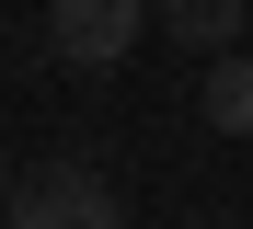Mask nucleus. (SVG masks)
<instances>
[{"label": "nucleus", "instance_id": "1", "mask_svg": "<svg viewBox=\"0 0 253 229\" xmlns=\"http://www.w3.org/2000/svg\"><path fill=\"white\" fill-rule=\"evenodd\" d=\"M0 218H23V229H69V218H92V229H115V218H126V195L104 183V161L58 149V161H12V183H0Z\"/></svg>", "mask_w": 253, "mask_h": 229}, {"label": "nucleus", "instance_id": "2", "mask_svg": "<svg viewBox=\"0 0 253 229\" xmlns=\"http://www.w3.org/2000/svg\"><path fill=\"white\" fill-rule=\"evenodd\" d=\"M138 23H150V0H46V58L104 80L126 46H138Z\"/></svg>", "mask_w": 253, "mask_h": 229}, {"label": "nucleus", "instance_id": "3", "mask_svg": "<svg viewBox=\"0 0 253 229\" xmlns=\"http://www.w3.org/2000/svg\"><path fill=\"white\" fill-rule=\"evenodd\" d=\"M161 34L184 46V58H219V46H242V0H150Z\"/></svg>", "mask_w": 253, "mask_h": 229}, {"label": "nucleus", "instance_id": "4", "mask_svg": "<svg viewBox=\"0 0 253 229\" xmlns=\"http://www.w3.org/2000/svg\"><path fill=\"white\" fill-rule=\"evenodd\" d=\"M196 103H207V126H219V137H253V58H242V46L207 58V92H196Z\"/></svg>", "mask_w": 253, "mask_h": 229}, {"label": "nucleus", "instance_id": "5", "mask_svg": "<svg viewBox=\"0 0 253 229\" xmlns=\"http://www.w3.org/2000/svg\"><path fill=\"white\" fill-rule=\"evenodd\" d=\"M0 183H12V137H0Z\"/></svg>", "mask_w": 253, "mask_h": 229}]
</instances>
